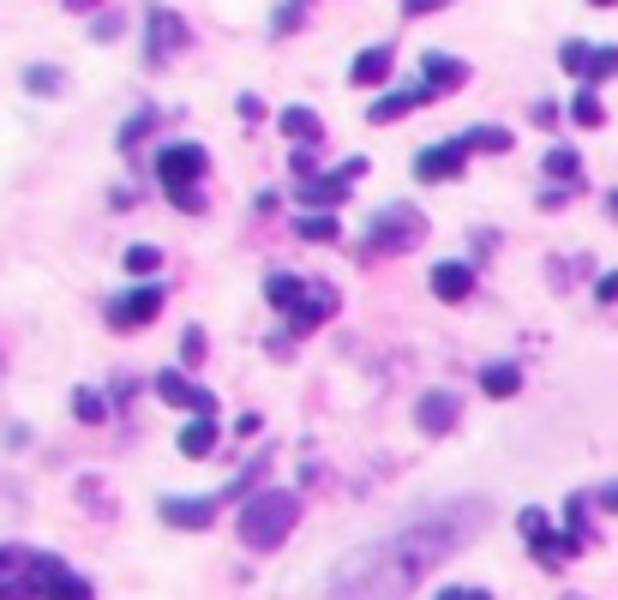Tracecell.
<instances>
[{
    "instance_id": "7a4b0ae2",
    "label": "cell",
    "mask_w": 618,
    "mask_h": 600,
    "mask_svg": "<svg viewBox=\"0 0 618 600\" xmlns=\"http://www.w3.org/2000/svg\"><path fill=\"white\" fill-rule=\"evenodd\" d=\"M294 522H301V499L289 487H265L240 505V546L247 553H277L294 534Z\"/></svg>"
},
{
    "instance_id": "d590c367",
    "label": "cell",
    "mask_w": 618,
    "mask_h": 600,
    "mask_svg": "<svg viewBox=\"0 0 618 600\" xmlns=\"http://www.w3.org/2000/svg\"><path fill=\"white\" fill-rule=\"evenodd\" d=\"M235 114H240V121H265V97L240 91V97H235Z\"/></svg>"
},
{
    "instance_id": "52a82bcc",
    "label": "cell",
    "mask_w": 618,
    "mask_h": 600,
    "mask_svg": "<svg viewBox=\"0 0 618 600\" xmlns=\"http://www.w3.org/2000/svg\"><path fill=\"white\" fill-rule=\"evenodd\" d=\"M360 174H367V157H349V162H337L330 174H313V181H301V193H294V199H301V216H306V211H337Z\"/></svg>"
},
{
    "instance_id": "f6af8a7d",
    "label": "cell",
    "mask_w": 618,
    "mask_h": 600,
    "mask_svg": "<svg viewBox=\"0 0 618 600\" xmlns=\"http://www.w3.org/2000/svg\"><path fill=\"white\" fill-rule=\"evenodd\" d=\"M588 7H618V0H588Z\"/></svg>"
},
{
    "instance_id": "e575fe53",
    "label": "cell",
    "mask_w": 618,
    "mask_h": 600,
    "mask_svg": "<svg viewBox=\"0 0 618 600\" xmlns=\"http://www.w3.org/2000/svg\"><path fill=\"white\" fill-rule=\"evenodd\" d=\"M180 361H187V366L204 361V330L199 325H187V337H180Z\"/></svg>"
},
{
    "instance_id": "1f68e13d",
    "label": "cell",
    "mask_w": 618,
    "mask_h": 600,
    "mask_svg": "<svg viewBox=\"0 0 618 600\" xmlns=\"http://www.w3.org/2000/svg\"><path fill=\"white\" fill-rule=\"evenodd\" d=\"M150 126H157V109H138V114H133V121H126V126H121V150H126V157H133V150H138V138H145V133H150Z\"/></svg>"
},
{
    "instance_id": "60d3db41",
    "label": "cell",
    "mask_w": 618,
    "mask_h": 600,
    "mask_svg": "<svg viewBox=\"0 0 618 600\" xmlns=\"http://www.w3.org/2000/svg\"><path fill=\"white\" fill-rule=\"evenodd\" d=\"M552 121H559V109H552V102L540 97V102H535V126H552Z\"/></svg>"
},
{
    "instance_id": "ba28073f",
    "label": "cell",
    "mask_w": 618,
    "mask_h": 600,
    "mask_svg": "<svg viewBox=\"0 0 618 600\" xmlns=\"http://www.w3.org/2000/svg\"><path fill=\"white\" fill-rule=\"evenodd\" d=\"M559 67L595 91V84L618 79V48H613V43H576V36H571V43L559 48Z\"/></svg>"
},
{
    "instance_id": "f546056e",
    "label": "cell",
    "mask_w": 618,
    "mask_h": 600,
    "mask_svg": "<svg viewBox=\"0 0 618 600\" xmlns=\"http://www.w3.org/2000/svg\"><path fill=\"white\" fill-rule=\"evenodd\" d=\"M571 121H576V126H600V121H607V109H600V97L588 91V84L571 97Z\"/></svg>"
},
{
    "instance_id": "e0dca14e",
    "label": "cell",
    "mask_w": 618,
    "mask_h": 600,
    "mask_svg": "<svg viewBox=\"0 0 618 600\" xmlns=\"http://www.w3.org/2000/svg\"><path fill=\"white\" fill-rule=\"evenodd\" d=\"M265 301L277 306L282 318H294L306 301H313V276H294V271H277V276H265Z\"/></svg>"
},
{
    "instance_id": "7bdbcfd3",
    "label": "cell",
    "mask_w": 618,
    "mask_h": 600,
    "mask_svg": "<svg viewBox=\"0 0 618 600\" xmlns=\"http://www.w3.org/2000/svg\"><path fill=\"white\" fill-rule=\"evenodd\" d=\"M600 505H613V510H618V487H607V493H600Z\"/></svg>"
},
{
    "instance_id": "484cf974",
    "label": "cell",
    "mask_w": 618,
    "mask_h": 600,
    "mask_svg": "<svg viewBox=\"0 0 618 600\" xmlns=\"http://www.w3.org/2000/svg\"><path fill=\"white\" fill-rule=\"evenodd\" d=\"M469 150H486V157H505L510 145H517V138H510V126H469Z\"/></svg>"
},
{
    "instance_id": "83f0119b",
    "label": "cell",
    "mask_w": 618,
    "mask_h": 600,
    "mask_svg": "<svg viewBox=\"0 0 618 600\" xmlns=\"http://www.w3.org/2000/svg\"><path fill=\"white\" fill-rule=\"evenodd\" d=\"M547 174H552V181H583V157L564 150V145H552L547 150Z\"/></svg>"
},
{
    "instance_id": "8d00e7d4",
    "label": "cell",
    "mask_w": 618,
    "mask_h": 600,
    "mask_svg": "<svg viewBox=\"0 0 618 600\" xmlns=\"http://www.w3.org/2000/svg\"><path fill=\"white\" fill-rule=\"evenodd\" d=\"M90 36H97V43H114V36H121V12H109V19H90Z\"/></svg>"
},
{
    "instance_id": "9a60e30c",
    "label": "cell",
    "mask_w": 618,
    "mask_h": 600,
    "mask_svg": "<svg viewBox=\"0 0 618 600\" xmlns=\"http://www.w3.org/2000/svg\"><path fill=\"white\" fill-rule=\"evenodd\" d=\"M337 306H342V301H337V288H330V283H318V276H313V301H306L301 313L289 318V330H282V337H289V342L313 337V330L325 325V318H337Z\"/></svg>"
},
{
    "instance_id": "ee69618b",
    "label": "cell",
    "mask_w": 618,
    "mask_h": 600,
    "mask_svg": "<svg viewBox=\"0 0 618 600\" xmlns=\"http://www.w3.org/2000/svg\"><path fill=\"white\" fill-rule=\"evenodd\" d=\"M607 204H613V216H618V186H613V193H607Z\"/></svg>"
},
{
    "instance_id": "4316f807",
    "label": "cell",
    "mask_w": 618,
    "mask_h": 600,
    "mask_svg": "<svg viewBox=\"0 0 618 600\" xmlns=\"http://www.w3.org/2000/svg\"><path fill=\"white\" fill-rule=\"evenodd\" d=\"M306 12H313V0H277V12H270V36H289Z\"/></svg>"
},
{
    "instance_id": "d6a6232c",
    "label": "cell",
    "mask_w": 618,
    "mask_h": 600,
    "mask_svg": "<svg viewBox=\"0 0 618 600\" xmlns=\"http://www.w3.org/2000/svg\"><path fill=\"white\" fill-rule=\"evenodd\" d=\"M24 91H31V97H55L60 91V72L55 67H31V72H24Z\"/></svg>"
},
{
    "instance_id": "b9f144b4",
    "label": "cell",
    "mask_w": 618,
    "mask_h": 600,
    "mask_svg": "<svg viewBox=\"0 0 618 600\" xmlns=\"http://www.w3.org/2000/svg\"><path fill=\"white\" fill-rule=\"evenodd\" d=\"M90 7H102V0H67V12H90Z\"/></svg>"
},
{
    "instance_id": "cb8c5ba5",
    "label": "cell",
    "mask_w": 618,
    "mask_h": 600,
    "mask_svg": "<svg viewBox=\"0 0 618 600\" xmlns=\"http://www.w3.org/2000/svg\"><path fill=\"white\" fill-rule=\"evenodd\" d=\"M277 126L294 138V145H318V138H325V121H318L313 109H282V114H277Z\"/></svg>"
},
{
    "instance_id": "8fae6325",
    "label": "cell",
    "mask_w": 618,
    "mask_h": 600,
    "mask_svg": "<svg viewBox=\"0 0 618 600\" xmlns=\"http://www.w3.org/2000/svg\"><path fill=\"white\" fill-rule=\"evenodd\" d=\"M462 84H469V67H462L457 55H445V48H432V55H420V109H427V102H439L445 91H462Z\"/></svg>"
},
{
    "instance_id": "d6986e66",
    "label": "cell",
    "mask_w": 618,
    "mask_h": 600,
    "mask_svg": "<svg viewBox=\"0 0 618 600\" xmlns=\"http://www.w3.org/2000/svg\"><path fill=\"white\" fill-rule=\"evenodd\" d=\"M432 295L439 301H469L474 295V264H457V259H445V264H432Z\"/></svg>"
},
{
    "instance_id": "ac0fdd59",
    "label": "cell",
    "mask_w": 618,
    "mask_h": 600,
    "mask_svg": "<svg viewBox=\"0 0 618 600\" xmlns=\"http://www.w3.org/2000/svg\"><path fill=\"white\" fill-rule=\"evenodd\" d=\"M0 600H36L31 595V553L24 546H0Z\"/></svg>"
},
{
    "instance_id": "6da1fadb",
    "label": "cell",
    "mask_w": 618,
    "mask_h": 600,
    "mask_svg": "<svg viewBox=\"0 0 618 600\" xmlns=\"http://www.w3.org/2000/svg\"><path fill=\"white\" fill-rule=\"evenodd\" d=\"M493 522L486 499H445L415 517H403L384 541L355 546L337 570H330V600H408L420 589L432 565L457 558L474 534Z\"/></svg>"
},
{
    "instance_id": "8992f818",
    "label": "cell",
    "mask_w": 618,
    "mask_h": 600,
    "mask_svg": "<svg viewBox=\"0 0 618 600\" xmlns=\"http://www.w3.org/2000/svg\"><path fill=\"white\" fill-rule=\"evenodd\" d=\"M192 48V24L180 19L175 7H150L145 12V60L150 67H169L175 55H187Z\"/></svg>"
},
{
    "instance_id": "2e32d148",
    "label": "cell",
    "mask_w": 618,
    "mask_h": 600,
    "mask_svg": "<svg viewBox=\"0 0 618 600\" xmlns=\"http://www.w3.org/2000/svg\"><path fill=\"white\" fill-rule=\"evenodd\" d=\"M157 517L169 522V529H192V534H204L216 522V499H157Z\"/></svg>"
},
{
    "instance_id": "7c38bea8",
    "label": "cell",
    "mask_w": 618,
    "mask_h": 600,
    "mask_svg": "<svg viewBox=\"0 0 618 600\" xmlns=\"http://www.w3.org/2000/svg\"><path fill=\"white\" fill-rule=\"evenodd\" d=\"M469 157H474V150H469V138H445V145H427V150H420V157H415V181H457V174L462 169H469Z\"/></svg>"
},
{
    "instance_id": "7402d4cb",
    "label": "cell",
    "mask_w": 618,
    "mask_h": 600,
    "mask_svg": "<svg viewBox=\"0 0 618 600\" xmlns=\"http://www.w3.org/2000/svg\"><path fill=\"white\" fill-rule=\"evenodd\" d=\"M481 390L486 397H498V403H510L523 390V366L517 361H493V366H481Z\"/></svg>"
},
{
    "instance_id": "9c48e42d",
    "label": "cell",
    "mask_w": 618,
    "mask_h": 600,
    "mask_svg": "<svg viewBox=\"0 0 618 600\" xmlns=\"http://www.w3.org/2000/svg\"><path fill=\"white\" fill-rule=\"evenodd\" d=\"M517 529H523V546L540 558L547 570H559L564 558H571V541H564V529H552V517L540 505H523L517 510Z\"/></svg>"
},
{
    "instance_id": "603a6c76",
    "label": "cell",
    "mask_w": 618,
    "mask_h": 600,
    "mask_svg": "<svg viewBox=\"0 0 618 600\" xmlns=\"http://www.w3.org/2000/svg\"><path fill=\"white\" fill-rule=\"evenodd\" d=\"M415 109H420V91L408 84V91H384V97L367 109V121H372V126H391V121H403V114H415Z\"/></svg>"
},
{
    "instance_id": "d4e9b609",
    "label": "cell",
    "mask_w": 618,
    "mask_h": 600,
    "mask_svg": "<svg viewBox=\"0 0 618 600\" xmlns=\"http://www.w3.org/2000/svg\"><path fill=\"white\" fill-rule=\"evenodd\" d=\"M564 541H571V558L583 553L588 541H595V534H588V499H583V493H576V499L564 505Z\"/></svg>"
},
{
    "instance_id": "f1b7e54d",
    "label": "cell",
    "mask_w": 618,
    "mask_h": 600,
    "mask_svg": "<svg viewBox=\"0 0 618 600\" xmlns=\"http://www.w3.org/2000/svg\"><path fill=\"white\" fill-rule=\"evenodd\" d=\"M294 228H301V240H337V235H342V228H337V216H325V211L294 216Z\"/></svg>"
},
{
    "instance_id": "4fadbf2b",
    "label": "cell",
    "mask_w": 618,
    "mask_h": 600,
    "mask_svg": "<svg viewBox=\"0 0 618 600\" xmlns=\"http://www.w3.org/2000/svg\"><path fill=\"white\" fill-rule=\"evenodd\" d=\"M150 390H157L162 403H175V408H192V415H216V397L204 385H192L187 373H175V366H162L157 378H150Z\"/></svg>"
},
{
    "instance_id": "ffe728a7",
    "label": "cell",
    "mask_w": 618,
    "mask_h": 600,
    "mask_svg": "<svg viewBox=\"0 0 618 600\" xmlns=\"http://www.w3.org/2000/svg\"><path fill=\"white\" fill-rule=\"evenodd\" d=\"M216 439H223L216 415H192L187 427H180V456H187V463H199V456H211V451H216Z\"/></svg>"
},
{
    "instance_id": "5bb4252c",
    "label": "cell",
    "mask_w": 618,
    "mask_h": 600,
    "mask_svg": "<svg viewBox=\"0 0 618 600\" xmlns=\"http://www.w3.org/2000/svg\"><path fill=\"white\" fill-rule=\"evenodd\" d=\"M457 420H462V397H457V390H427V397L415 403V427L427 432V439H445Z\"/></svg>"
},
{
    "instance_id": "5b68a950",
    "label": "cell",
    "mask_w": 618,
    "mask_h": 600,
    "mask_svg": "<svg viewBox=\"0 0 618 600\" xmlns=\"http://www.w3.org/2000/svg\"><path fill=\"white\" fill-rule=\"evenodd\" d=\"M31 595L36 600H97V589L55 553H31Z\"/></svg>"
},
{
    "instance_id": "4dcf8cb0",
    "label": "cell",
    "mask_w": 618,
    "mask_h": 600,
    "mask_svg": "<svg viewBox=\"0 0 618 600\" xmlns=\"http://www.w3.org/2000/svg\"><path fill=\"white\" fill-rule=\"evenodd\" d=\"M72 415L85 420V427H102V420H109V403H102V390H79V397H72Z\"/></svg>"
},
{
    "instance_id": "74e56055",
    "label": "cell",
    "mask_w": 618,
    "mask_h": 600,
    "mask_svg": "<svg viewBox=\"0 0 618 600\" xmlns=\"http://www.w3.org/2000/svg\"><path fill=\"white\" fill-rule=\"evenodd\" d=\"M450 0H403V12L408 19H432V12H445Z\"/></svg>"
},
{
    "instance_id": "ab89813d",
    "label": "cell",
    "mask_w": 618,
    "mask_h": 600,
    "mask_svg": "<svg viewBox=\"0 0 618 600\" xmlns=\"http://www.w3.org/2000/svg\"><path fill=\"white\" fill-rule=\"evenodd\" d=\"M595 301H618V271H607V276H600V283H595Z\"/></svg>"
},
{
    "instance_id": "277c9868",
    "label": "cell",
    "mask_w": 618,
    "mask_h": 600,
    "mask_svg": "<svg viewBox=\"0 0 618 600\" xmlns=\"http://www.w3.org/2000/svg\"><path fill=\"white\" fill-rule=\"evenodd\" d=\"M204 145H162L157 150V181H162V193H169L180 211H199V193H192V186H199V174H204Z\"/></svg>"
},
{
    "instance_id": "836d02e7",
    "label": "cell",
    "mask_w": 618,
    "mask_h": 600,
    "mask_svg": "<svg viewBox=\"0 0 618 600\" xmlns=\"http://www.w3.org/2000/svg\"><path fill=\"white\" fill-rule=\"evenodd\" d=\"M157 264H162L157 247H126V271H133V276H150Z\"/></svg>"
},
{
    "instance_id": "f35d334b",
    "label": "cell",
    "mask_w": 618,
    "mask_h": 600,
    "mask_svg": "<svg viewBox=\"0 0 618 600\" xmlns=\"http://www.w3.org/2000/svg\"><path fill=\"white\" fill-rule=\"evenodd\" d=\"M439 600H493V595H486V589H469V582H450Z\"/></svg>"
},
{
    "instance_id": "3957f363",
    "label": "cell",
    "mask_w": 618,
    "mask_h": 600,
    "mask_svg": "<svg viewBox=\"0 0 618 600\" xmlns=\"http://www.w3.org/2000/svg\"><path fill=\"white\" fill-rule=\"evenodd\" d=\"M360 240H367V252H379V259L415 252L420 240H427V211H420V204H408V199H396V204H384V211L372 216Z\"/></svg>"
},
{
    "instance_id": "30bf717a",
    "label": "cell",
    "mask_w": 618,
    "mask_h": 600,
    "mask_svg": "<svg viewBox=\"0 0 618 600\" xmlns=\"http://www.w3.org/2000/svg\"><path fill=\"white\" fill-rule=\"evenodd\" d=\"M162 288L157 283H138V288H121V295H109V306H102V313H109V330H145L150 318L162 313Z\"/></svg>"
},
{
    "instance_id": "44dd1931",
    "label": "cell",
    "mask_w": 618,
    "mask_h": 600,
    "mask_svg": "<svg viewBox=\"0 0 618 600\" xmlns=\"http://www.w3.org/2000/svg\"><path fill=\"white\" fill-rule=\"evenodd\" d=\"M391 67H396V48L372 43V48H360V55H355L349 84H384V79H391Z\"/></svg>"
}]
</instances>
